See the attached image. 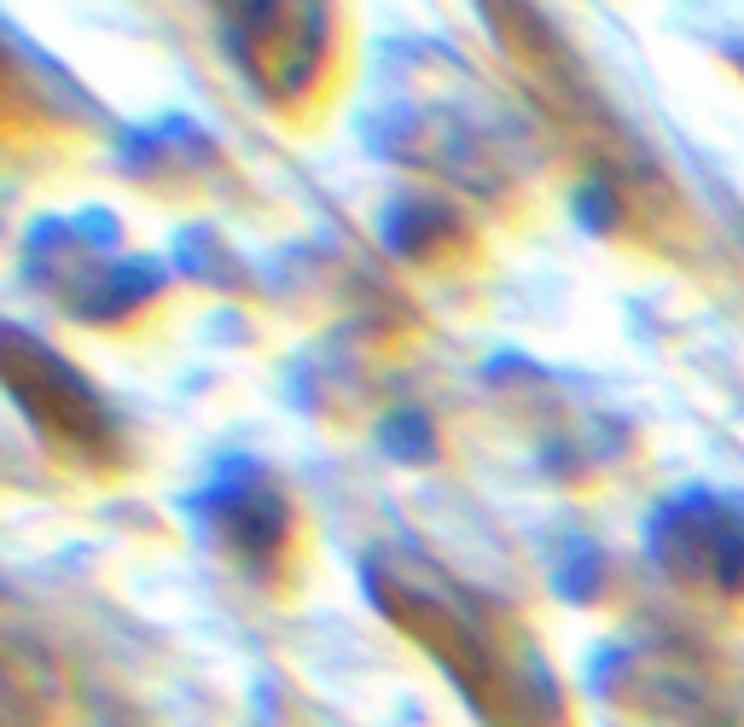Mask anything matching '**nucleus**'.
Masks as SVG:
<instances>
[{"instance_id": "f257e3e1", "label": "nucleus", "mask_w": 744, "mask_h": 727, "mask_svg": "<svg viewBox=\"0 0 744 727\" xmlns=\"http://www.w3.org/2000/svg\"><path fill=\"white\" fill-rule=\"evenodd\" d=\"M216 513H221V530L239 541V548H274L280 541V495H274V483L267 477H251L244 466H233L221 483H216Z\"/></svg>"}]
</instances>
